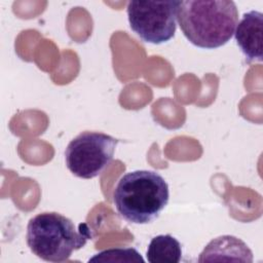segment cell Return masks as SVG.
I'll return each instance as SVG.
<instances>
[{
	"mask_svg": "<svg viewBox=\"0 0 263 263\" xmlns=\"http://www.w3.org/2000/svg\"><path fill=\"white\" fill-rule=\"evenodd\" d=\"M177 20L190 43L214 49L232 38L238 10L231 0H185L179 1Z\"/></svg>",
	"mask_w": 263,
	"mask_h": 263,
	"instance_id": "cell-1",
	"label": "cell"
},
{
	"mask_svg": "<svg viewBox=\"0 0 263 263\" xmlns=\"http://www.w3.org/2000/svg\"><path fill=\"white\" fill-rule=\"evenodd\" d=\"M168 199V185L154 171L126 173L113 191V202L118 214L133 224H148L156 220Z\"/></svg>",
	"mask_w": 263,
	"mask_h": 263,
	"instance_id": "cell-2",
	"label": "cell"
},
{
	"mask_svg": "<svg viewBox=\"0 0 263 263\" xmlns=\"http://www.w3.org/2000/svg\"><path fill=\"white\" fill-rule=\"evenodd\" d=\"M26 238L31 252L40 259L64 262L86 245L91 232L85 223L76 226L59 213L44 212L30 219Z\"/></svg>",
	"mask_w": 263,
	"mask_h": 263,
	"instance_id": "cell-3",
	"label": "cell"
},
{
	"mask_svg": "<svg viewBox=\"0 0 263 263\" xmlns=\"http://www.w3.org/2000/svg\"><path fill=\"white\" fill-rule=\"evenodd\" d=\"M118 140L101 132H82L65 151L68 170L78 178L92 179L112 161Z\"/></svg>",
	"mask_w": 263,
	"mask_h": 263,
	"instance_id": "cell-4",
	"label": "cell"
},
{
	"mask_svg": "<svg viewBox=\"0 0 263 263\" xmlns=\"http://www.w3.org/2000/svg\"><path fill=\"white\" fill-rule=\"evenodd\" d=\"M179 1H129L126 12L130 29L145 42L161 44L177 30Z\"/></svg>",
	"mask_w": 263,
	"mask_h": 263,
	"instance_id": "cell-5",
	"label": "cell"
},
{
	"mask_svg": "<svg viewBox=\"0 0 263 263\" xmlns=\"http://www.w3.org/2000/svg\"><path fill=\"white\" fill-rule=\"evenodd\" d=\"M234 38L246 60L262 62L263 60V14L260 11L246 12L236 25Z\"/></svg>",
	"mask_w": 263,
	"mask_h": 263,
	"instance_id": "cell-6",
	"label": "cell"
},
{
	"mask_svg": "<svg viewBox=\"0 0 263 263\" xmlns=\"http://www.w3.org/2000/svg\"><path fill=\"white\" fill-rule=\"evenodd\" d=\"M212 261L253 262V253L241 239L222 235L211 240L199 255L198 262Z\"/></svg>",
	"mask_w": 263,
	"mask_h": 263,
	"instance_id": "cell-7",
	"label": "cell"
},
{
	"mask_svg": "<svg viewBox=\"0 0 263 263\" xmlns=\"http://www.w3.org/2000/svg\"><path fill=\"white\" fill-rule=\"evenodd\" d=\"M146 257L150 263H178L182 258V247L171 234L156 235L148 246Z\"/></svg>",
	"mask_w": 263,
	"mask_h": 263,
	"instance_id": "cell-8",
	"label": "cell"
},
{
	"mask_svg": "<svg viewBox=\"0 0 263 263\" xmlns=\"http://www.w3.org/2000/svg\"><path fill=\"white\" fill-rule=\"evenodd\" d=\"M88 262H144V259L134 248H114L93 255Z\"/></svg>",
	"mask_w": 263,
	"mask_h": 263,
	"instance_id": "cell-9",
	"label": "cell"
}]
</instances>
